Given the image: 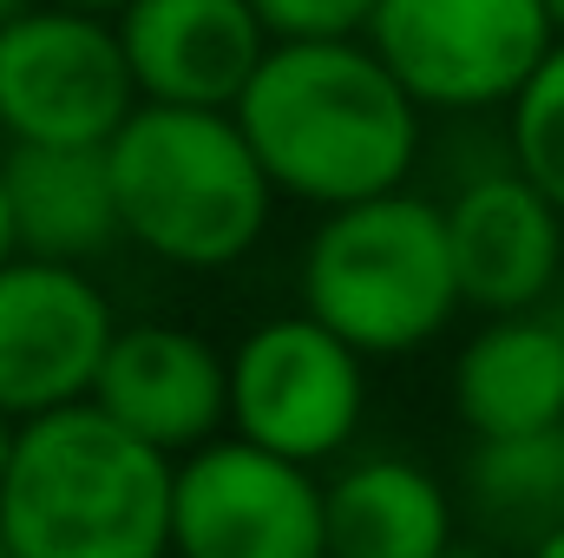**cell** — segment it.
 Returning <instances> with one entry per match:
<instances>
[{"label": "cell", "mask_w": 564, "mask_h": 558, "mask_svg": "<svg viewBox=\"0 0 564 558\" xmlns=\"http://www.w3.org/2000/svg\"><path fill=\"white\" fill-rule=\"evenodd\" d=\"M539 7L552 13V26H558V33H564V0H539Z\"/></svg>", "instance_id": "603a6c76"}, {"label": "cell", "mask_w": 564, "mask_h": 558, "mask_svg": "<svg viewBox=\"0 0 564 558\" xmlns=\"http://www.w3.org/2000/svg\"><path fill=\"white\" fill-rule=\"evenodd\" d=\"M20 257V230H13V197H7V178H0V264Z\"/></svg>", "instance_id": "d6986e66"}, {"label": "cell", "mask_w": 564, "mask_h": 558, "mask_svg": "<svg viewBox=\"0 0 564 558\" xmlns=\"http://www.w3.org/2000/svg\"><path fill=\"white\" fill-rule=\"evenodd\" d=\"M171 552L184 558H315L322 480L308 460L217 427L171 460Z\"/></svg>", "instance_id": "52a82bcc"}, {"label": "cell", "mask_w": 564, "mask_h": 558, "mask_svg": "<svg viewBox=\"0 0 564 558\" xmlns=\"http://www.w3.org/2000/svg\"><path fill=\"white\" fill-rule=\"evenodd\" d=\"M0 558H7V539H0Z\"/></svg>", "instance_id": "d4e9b609"}, {"label": "cell", "mask_w": 564, "mask_h": 558, "mask_svg": "<svg viewBox=\"0 0 564 558\" xmlns=\"http://www.w3.org/2000/svg\"><path fill=\"white\" fill-rule=\"evenodd\" d=\"M106 171L119 237L164 270H230L263 244L276 217V191L230 106L139 99L106 139Z\"/></svg>", "instance_id": "3957f363"}, {"label": "cell", "mask_w": 564, "mask_h": 558, "mask_svg": "<svg viewBox=\"0 0 564 558\" xmlns=\"http://www.w3.org/2000/svg\"><path fill=\"white\" fill-rule=\"evenodd\" d=\"M230 427L289 460H335L368 420V355L322 315L295 309L257 322L230 355Z\"/></svg>", "instance_id": "ba28073f"}, {"label": "cell", "mask_w": 564, "mask_h": 558, "mask_svg": "<svg viewBox=\"0 0 564 558\" xmlns=\"http://www.w3.org/2000/svg\"><path fill=\"white\" fill-rule=\"evenodd\" d=\"M539 558H564V526H552V533L539 539Z\"/></svg>", "instance_id": "ffe728a7"}, {"label": "cell", "mask_w": 564, "mask_h": 558, "mask_svg": "<svg viewBox=\"0 0 564 558\" xmlns=\"http://www.w3.org/2000/svg\"><path fill=\"white\" fill-rule=\"evenodd\" d=\"M7 7H13V0H0V13H7Z\"/></svg>", "instance_id": "cb8c5ba5"}, {"label": "cell", "mask_w": 564, "mask_h": 558, "mask_svg": "<svg viewBox=\"0 0 564 558\" xmlns=\"http://www.w3.org/2000/svg\"><path fill=\"white\" fill-rule=\"evenodd\" d=\"M270 40H361L375 0H250Z\"/></svg>", "instance_id": "ac0fdd59"}, {"label": "cell", "mask_w": 564, "mask_h": 558, "mask_svg": "<svg viewBox=\"0 0 564 558\" xmlns=\"http://www.w3.org/2000/svg\"><path fill=\"white\" fill-rule=\"evenodd\" d=\"M139 106L112 13L13 0L0 13V132L7 144H106Z\"/></svg>", "instance_id": "5b68a950"}, {"label": "cell", "mask_w": 564, "mask_h": 558, "mask_svg": "<svg viewBox=\"0 0 564 558\" xmlns=\"http://www.w3.org/2000/svg\"><path fill=\"white\" fill-rule=\"evenodd\" d=\"M302 309L322 315L368 362L426 348L466 309L440 204L394 184L322 211L302 244Z\"/></svg>", "instance_id": "277c9868"}, {"label": "cell", "mask_w": 564, "mask_h": 558, "mask_svg": "<svg viewBox=\"0 0 564 558\" xmlns=\"http://www.w3.org/2000/svg\"><path fill=\"white\" fill-rule=\"evenodd\" d=\"M506 158L564 211V33L506 99Z\"/></svg>", "instance_id": "e0dca14e"}, {"label": "cell", "mask_w": 564, "mask_h": 558, "mask_svg": "<svg viewBox=\"0 0 564 558\" xmlns=\"http://www.w3.org/2000/svg\"><path fill=\"white\" fill-rule=\"evenodd\" d=\"M459 302L479 315L499 309H539L564 277V211L506 158L492 171H473L440 204Z\"/></svg>", "instance_id": "30bf717a"}, {"label": "cell", "mask_w": 564, "mask_h": 558, "mask_svg": "<svg viewBox=\"0 0 564 558\" xmlns=\"http://www.w3.org/2000/svg\"><path fill=\"white\" fill-rule=\"evenodd\" d=\"M459 533V500L408 453H361L322 480V552L440 558Z\"/></svg>", "instance_id": "5bb4252c"}, {"label": "cell", "mask_w": 564, "mask_h": 558, "mask_svg": "<svg viewBox=\"0 0 564 558\" xmlns=\"http://www.w3.org/2000/svg\"><path fill=\"white\" fill-rule=\"evenodd\" d=\"M0 178H7L13 230L26 257L99 264L112 244H126L106 144H13L0 158Z\"/></svg>", "instance_id": "9a60e30c"}, {"label": "cell", "mask_w": 564, "mask_h": 558, "mask_svg": "<svg viewBox=\"0 0 564 558\" xmlns=\"http://www.w3.org/2000/svg\"><path fill=\"white\" fill-rule=\"evenodd\" d=\"M7 447H13V420L0 415V473H7Z\"/></svg>", "instance_id": "44dd1931"}, {"label": "cell", "mask_w": 564, "mask_h": 558, "mask_svg": "<svg viewBox=\"0 0 564 558\" xmlns=\"http://www.w3.org/2000/svg\"><path fill=\"white\" fill-rule=\"evenodd\" d=\"M466 513L492 539L539 552V539L552 526H564V427L473 440V460H466Z\"/></svg>", "instance_id": "2e32d148"}, {"label": "cell", "mask_w": 564, "mask_h": 558, "mask_svg": "<svg viewBox=\"0 0 564 558\" xmlns=\"http://www.w3.org/2000/svg\"><path fill=\"white\" fill-rule=\"evenodd\" d=\"M361 40L421 112H506L558 26L539 0H375Z\"/></svg>", "instance_id": "8992f818"}, {"label": "cell", "mask_w": 564, "mask_h": 558, "mask_svg": "<svg viewBox=\"0 0 564 558\" xmlns=\"http://www.w3.org/2000/svg\"><path fill=\"white\" fill-rule=\"evenodd\" d=\"M112 26L139 99L164 106H230L270 46L250 0H126Z\"/></svg>", "instance_id": "7c38bea8"}, {"label": "cell", "mask_w": 564, "mask_h": 558, "mask_svg": "<svg viewBox=\"0 0 564 558\" xmlns=\"http://www.w3.org/2000/svg\"><path fill=\"white\" fill-rule=\"evenodd\" d=\"M86 401L177 460L184 447L230 427V362L184 322H119Z\"/></svg>", "instance_id": "8fae6325"}, {"label": "cell", "mask_w": 564, "mask_h": 558, "mask_svg": "<svg viewBox=\"0 0 564 558\" xmlns=\"http://www.w3.org/2000/svg\"><path fill=\"white\" fill-rule=\"evenodd\" d=\"M66 7H93V13H112V7H126V0H66Z\"/></svg>", "instance_id": "7402d4cb"}, {"label": "cell", "mask_w": 564, "mask_h": 558, "mask_svg": "<svg viewBox=\"0 0 564 558\" xmlns=\"http://www.w3.org/2000/svg\"><path fill=\"white\" fill-rule=\"evenodd\" d=\"M453 415L473 440L564 427V322L539 309L486 315L453 355Z\"/></svg>", "instance_id": "4fadbf2b"}, {"label": "cell", "mask_w": 564, "mask_h": 558, "mask_svg": "<svg viewBox=\"0 0 564 558\" xmlns=\"http://www.w3.org/2000/svg\"><path fill=\"white\" fill-rule=\"evenodd\" d=\"M7 558H158L171 552V453L99 401L13 420L0 473Z\"/></svg>", "instance_id": "7a4b0ae2"}, {"label": "cell", "mask_w": 564, "mask_h": 558, "mask_svg": "<svg viewBox=\"0 0 564 558\" xmlns=\"http://www.w3.org/2000/svg\"><path fill=\"white\" fill-rule=\"evenodd\" d=\"M119 315L86 264L7 257L0 264V415L26 420L93 395Z\"/></svg>", "instance_id": "9c48e42d"}, {"label": "cell", "mask_w": 564, "mask_h": 558, "mask_svg": "<svg viewBox=\"0 0 564 558\" xmlns=\"http://www.w3.org/2000/svg\"><path fill=\"white\" fill-rule=\"evenodd\" d=\"M276 204L335 211L414 178L426 112L368 40H270L230 99Z\"/></svg>", "instance_id": "6da1fadb"}]
</instances>
